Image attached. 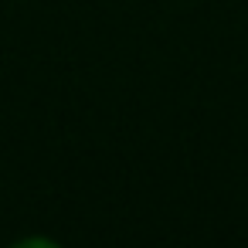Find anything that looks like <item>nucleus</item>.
I'll list each match as a JSON object with an SVG mask.
<instances>
[{"label":"nucleus","mask_w":248,"mask_h":248,"mask_svg":"<svg viewBox=\"0 0 248 248\" xmlns=\"http://www.w3.org/2000/svg\"><path fill=\"white\" fill-rule=\"evenodd\" d=\"M28 245H45V248H55V238H17L14 248H28Z\"/></svg>","instance_id":"f257e3e1"}]
</instances>
